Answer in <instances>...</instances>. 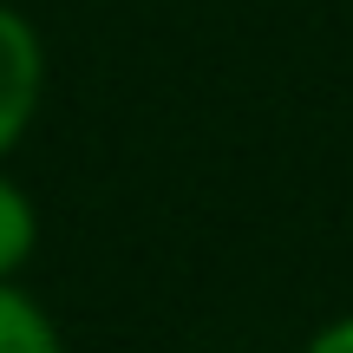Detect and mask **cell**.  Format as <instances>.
Wrapping results in <instances>:
<instances>
[{
    "label": "cell",
    "mask_w": 353,
    "mask_h": 353,
    "mask_svg": "<svg viewBox=\"0 0 353 353\" xmlns=\"http://www.w3.org/2000/svg\"><path fill=\"white\" fill-rule=\"evenodd\" d=\"M33 92H39V46H33V33H26L20 13L0 7V144L26 125Z\"/></svg>",
    "instance_id": "obj_1"
},
{
    "label": "cell",
    "mask_w": 353,
    "mask_h": 353,
    "mask_svg": "<svg viewBox=\"0 0 353 353\" xmlns=\"http://www.w3.org/2000/svg\"><path fill=\"white\" fill-rule=\"evenodd\" d=\"M0 353H59L52 334H46V321L7 288H0Z\"/></svg>",
    "instance_id": "obj_2"
},
{
    "label": "cell",
    "mask_w": 353,
    "mask_h": 353,
    "mask_svg": "<svg viewBox=\"0 0 353 353\" xmlns=\"http://www.w3.org/2000/svg\"><path fill=\"white\" fill-rule=\"evenodd\" d=\"M26 242H33V216H26V203H20V190H7L0 183V268H13L26 255Z\"/></svg>",
    "instance_id": "obj_3"
},
{
    "label": "cell",
    "mask_w": 353,
    "mask_h": 353,
    "mask_svg": "<svg viewBox=\"0 0 353 353\" xmlns=\"http://www.w3.org/2000/svg\"><path fill=\"white\" fill-rule=\"evenodd\" d=\"M314 353H353V321H347V327H334V334H321Z\"/></svg>",
    "instance_id": "obj_4"
}]
</instances>
